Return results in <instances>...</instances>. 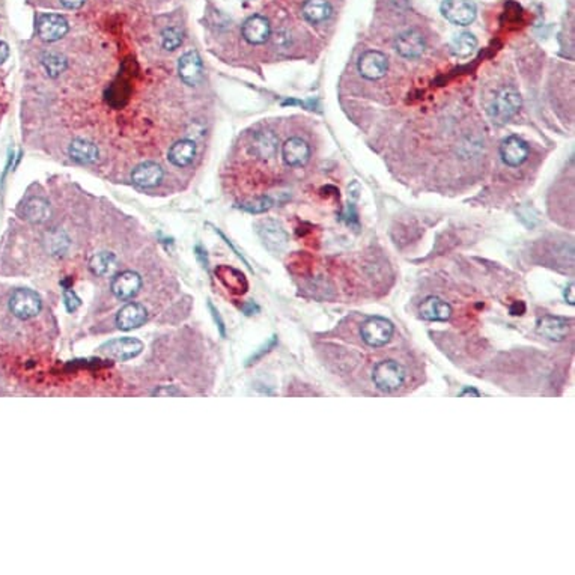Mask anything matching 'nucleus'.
<instances>
[{"label": "nucleus", "instance_id": "22", "mask_svg": "<svg viewBox=\"0 0 575 575\" xmlns=\"http://www.w3.org/2000/svg\"><path fill=\"white\" fill-rule=\"evenodd\" d=\"M303 15L312 25L324 23L332 15V5L328 0H306L303 4Z\"/></svg>", "mask_w": 575, "mask_h": 575}, {"label": "nucleus", "instance_id": "27", "mask_svg": "<svg viewBox=\"0 0 575 575\" xmlns=\"http://www.w3.org/2000/svg\"><path fill=\"white\" fill-rule=\"evenodd\" d=\"M43 67L50 77H59L67 69V60L58 53H48L43 58Z\"/></svg>", "mask_w": 575, "mask_h": 575}, {"label": "nucleus", "instance_id": "34", "mask_svg": "<svg viewBox=\"0 0 575 575\" xmlns=\"http://www.w3.org/2000/svg\"><path fill=\"white\" fill-rule=\"evenodd\" d=\"M9 56V47L4 41H0V65H2Z\"/></svg>", "mask_w": 575, "mask_h": 575}, {"label": "nucleus", "instance_id": "32", "mask_svg": "<svg viewBox=\"0 0 575 575\" xmlns=\"http://www.w3.org/2000/svg\"><path fill=\"white\" fill-rule=\"evenodd\" d=\"M210 309H211V313H212V318H214V321H215V324H217V327H219V330H220V334L222 336H224V323L222 321V318H220V315H219V312L215 311V307L212 306V304H210Z\"/></svg>", "mask_w": 575, "mask_h": 575}, {"label": "nucleus", "instance_id": "24", "mask_svg": "<svg viewBox=\"0 0 575 575\" xmlns=\"http://www.w3.org/2000/svg\"><path fill=\"white\" fill-rule=\"evenodd\" d=\"M476 48H478V39L473 34H470V32H463V34L456 35L450 43L452 55L461 58V59L470 58L475 53Z\"/></svg>", "mask_w": 575, "mask_h": 575}, {"label": "nucleus", "instance_id": "8", "mask_svg": "<svg viewBox=\"0 0 575 575\" xmlns=\"http://www.w3.org/2000/svg\"><path fill=\"white\" fill-rule=\"evenodd\" d=\"M387 58L378 50H367L360 56L357 62L358 73L367 80H378L387 73Z\"/></svg>", "mask_w": 575, "mask_h": 575}, {"label": "nucleus", "instance_id": "12", "mask_svg": "<svg viewBox=\"0 0 575 575\" xmlns=\"http://www.w3.org/2000/svg\"><path fill=\"white\" fill-rule=\"evenodd\" d=\"M279 151V139L271 131L255 133L250 142V152L253 157L262 161H270L277 156Z\"/></svg>", "mask_w": 575, "mask_h": 575}, {"label": "nucleus", "instance_id": "13", "mask_svg": "<svg viewBox=\"0 0 575 575\" xmlns=\"http://www.w3.org/2000/svg\"><path fill=\"white\" fill-rule=\"evenodd\" d=\"M243 36L248 43L253 46L264 44L266 39L271 35V26L270 22L262 15H252L245 20L243 25Z\"/></svg>", "mask_w": 575, "mask_h": 575}, {"label": "nucleus", "instance_id": "16", "mask_svg": "<svg viewBox=\"0 0 575 575\" xmlns=\"http://www.w3.org/2000/svg\"><path fill=\"white\" fill-rule=\"evenodd\" d=\"M142 286L140 276L135 271H122L111 282V292L119 300H131Z\"/></svg>", "mask_w": 575, "mask_h": 575}, {"label": "nucleus", "instance_id": "5", "mask_svg": "<svg viewBox=\"0 0 575 575\" xmlns=\"http://www.w3.org/2000/svg\"><path fill=\"white\" fill-rule=\"evenodd\" d=\"M143 350V344L136 337H119L106 342L100 346L98 353L110 360L127 362L130 358L137 357Z\"/></svg>", "mask_w": 575, "mask_h": 575}, {"label": "nucleus", "instance_id": "25", "mask_svg": "<svg viewBox=\"0 0 575 575\" xmlns=\"http://www.w3.org/2000/svg\"><path fill=\"white\" fill-rule=\"evenodd\" d=\"M50 215V205L46 199L32 198L23 207V217L32 223H43Z\"/></svg>", "mask_w": 575, "mask_h": 575}, {"label": "nucleus", "instance_id": "26", "mask_svg": "<svg viewBox=\"0 0 575 575\" xmlns=\"http://www.w3.org/2000/svg\"><path fill=\"white\" fill-rule=\"evenodd\" d=\"M90 270L97 276H107L110 274L116 266V256L110 252H101L97 253L94 258L90 259Z\"/></svg>", "mask_w": 575, "mask_h": 575}, {"label": "nucleus", "instance_id": "1", "mask_svg": "<svg viewBox=\"0 0 575 575\" xmlns=\"http://www.w3.org/2000/svg\"><path fill=\"white\" fill-rule=\"evenodd\" d=\"M521 95L520 92L513 88H503L499 94L492 100L488 109V115L491 121L497 126H503L513 118L521 109Z\"/></svg>", "mask_w": 575, "mask_h": 575}, {"label": "nucleus", "instance_id": "2", "mask_svg": "<svg viewBox=\"0 0 575 575\" xmlns=\"http://www.w3.org/2000/svg\"><path fill=\"white\" fill-rule=\"evenodd\" d=\"M407 372L404 366L396 360H383L374 366L372 381L381 392H396L405 383Z\"/></svg>", "mask_w": 575, "mask_h": 575}, {"label": "nucleus", "instance_id": "29", "mask_svg": "<svg viewBox=\"0 0 575 575\" xmlns=\"http://www.w3.org/2000/svg\"><path fill=\"white\" fill-rule=\"evenodd\" d=\"M271 205H273V202H271L270 198L262 196V198H259V199H255V201L250 202V203L243 205V210L249 211V212L258 214V212H264V211H266L269 208H271Z\"/></svg>", "mask_w": 575, "mask_h": 575}, {"label": "nucleus", "instance_id": "9", "mask_svg": "<svg viewBox=\"0 0 575 575\" xmlns=\"http://www.w3.org/2000/svg\"><path fill=\"white\" fill-rule=\"evenodd\" d=\"M500 156L508 166L518 168L529 157V145L518 136H509L501 142Z\"/></svg>", "mask_w": 575, "mask_h": 575}, {"label": "nucleus", "instance_id": "20", "mask_svg": "<svg viewBox=\"0 0 575 575\" xmlns=\"http://www.w3.org/2000/svg\"><path fill=\"white\" fill-rule=\"evenodd\" d=\"M452 315V307L438 297H428L420 304V316L426 321H447Z\"/></svg>", "mask_w": 575, "mask_h": 575}, {"label": "nucleus", "instance_id": "10", "mask_svg": "<svg viewBox=\"0 0 575 575\" xmlns=\"http://www.w3.org/2000/svg\"><path fill=\"white\" fill-rule=\"evenodd\" d=\"M68 29V22L59 14H43L38 18V34L48 43L64 38Z\"/></svg>", "mask_w": 575, "mask_h": 575}, {"label": "nucleus", "instance_id": "21", "mask_svg": "<svg viewBox=\"0 0 575 575\" xmlns=\"http://www.w3.org/2000/svg\"><path fill=\"white\" fill-rule=\"evenodd\" d=\"M196 157V145L191 140H180L169 149V161L173 166L186 168Z\"/></svg>", "mask_w": 575, "mask_h": 575}, {"label": "nucleus", "instance_id": "7", "mask_svg": "<svg viewBox=\"0 0 575 575\" xmlns=\"http://www.w3.org/2000/svg\"><path fill=\"white\" fill-rule=\"evenodd\" d=\"M256 228H258L259 238L262 240L264 245L270 252L279 253L286 248L288 234L285 232V229L282 228L280 223L266 219V220L259 222Z\"/></svg>", "mask_w": 575, "mask_h": 575}, {"label": "nucleus", "instance_id": "3", "mask_svg": "<svg viewBox=\"0 0 575 575\" xmlns=\"http://www.w3.org/2000/svg\"><path fill=\"white\" fill-rule=\"evenodd\" d=\"M41 309H43L41 297L35 291L27 290V288H18L9 297V311L18 320L26 321L30 318H35Z\"/></svg>", "mask_w": 575, "mask_h": 575}, {"label": "nucleus", "instance_id": "19", "mask_svg": "<svg viewBox=\"0 0 575 575\" xmlns=\"http://www.w3.org/2000/svg\"><path fill=\"white\" fill-rule=\"evenodd\" d=\"M161 178H163V169L158 166L157 163H152V161L139 164V166L131 173L133 182L143 189L157 186V184L161 181Z\"/></svg>", "mask_w": 575, "mask_h": 575}, {"label": "nucleus", "instance_id": "14", "mask_svg": "<svg viewBox=\"0 0 575 575\" xmlns=\"http://www.w3.org/2000/svg\"><path fill=\"white\" fill-rule=\"evenodd\" d=\"M285 163L291 168H302L311 158V148L300 137H291L285 142L282 148Z\"/></svg>", "mask_w": 575, "mask_h": 575}, {"label": "nucleus", "instance_id": "15", "mask_svg": "<svg viewBox=\"0 0 575 575\" xmlns=\"http://www.w3.org/2000/svg\"><path fill=\"white\" fill-rule=\"evenodd\" d=\"M178 73L181 80L189 86H196L202 81L203 68L202 60L196 51H189L180 59Z\"/></svg>", "mask_w": 575, "mask_h": 575}, {"label": "nucleus", "instance_id": "35", "mask_svg": "<svg viewBox=\"0 0 575 575\" xmlns=\"http://www.w3.org/2000/svg\"><path fill=\"white\" fill-rule=\"evenodd\" d=\"M564 297H567V302L569 303V304H574V283H569V286H568V290L564 291Z\"/></svg>", "mask_w": 575, "mask_h": 575}, {"label": "nucleus", "instance_id": "28", "mask_svg": "<svg viewBox=\"0 0 575 575\" xmlns=\"http://www.w3.org/2000/svg\"><path fill=\"white\" fill-rule=\"evenodd\" d=\"M161 43L166 50H177L182 44V32L178 27H169L161 34Z\"/></svg>", "mask_w": 575, "mask_h": 575}, {"label": "nucleus", "instance_id": "6", "mask_svg": "<svg viewBox=\"0 0 575 575\" xmlns=\"http://www.w3.org/2000/svg\"><path fill=\"white\" fill-rule=\"evenodd\" d=\"M441 14L456 26H468L476 18V5L470 0H443Z\"/></svg>", "mask_w": 575, "mask_h": 575}, {"label": "nucleus", "instance_id": "11", "mask_svg": "<svg viewBox=\"0 0 575 575\" xmlns=\"http://www.w3.org/2000/svg\"><path fill=\"white\" fill-rule=\"evenodd\" d=\"M398 53L405 59H416L425 51V38L416 29H408L396 38Z\"/></svg>", "mask_w": 575, "mask_h": 575}, {"label": "nucleus", "instance_id": "18", "mask_svg": "<svg viewBox=\"0 0 575 575\" xmlns=\"http://www.w3.org/2000/svg\"><path fill=\"white\" fill-rule=\"evenodd\" d=\"M147 318L148 312L145 306L139 303H130L119 311L116 316V324L121 330H133V328H137L142 324H145Z\"/></svg>", "mask_w": 575, "mask_h": 575}, {"label": "nucleus", "instance_id": "36", "mask_svg": "<svg viewBox=\"0 0 575 575\" xmlns=\"http://www.w3.org/2000/svg\"><path fill=\"white\" fill-rule=\"evenodd\" d=\"M259 311V307L256 306L255 303H249L248 306L244 307V312H245V315H252L253 312H258Z\"/></svg>", "mask_w": 575, "mask_h": 575}, {"label": "nucleus", "instance_id": "4", "mask_svg": "<svg viewBox=\"0 0 575 575\" xmlns=\"http://www.w3.org/2000/svg\"><path fill=\"white\" fill-rule=\"evenodd\" d=\"M393 333H395L393 324L381 316L367 318V320L360 327V334H362L363 342L372 348H381L386 344H388Z\"/></svg>", "mask_w": 575, "mask_h": 575}, {"label": "nucleus", "instance_id": "23", "mask_svg": "<svg viewBox=\"0 0 575 575\" xmlns=\"http://www.w3.org/2000/svg\"><path fill=\"white\" fill-rule=\"evenodd\" d=\"M98 148L88 140L77 139L69 145V157L81 164L95 163L98 160Z\"/></svg>", "mask_w": 575, "mask_h": 575}, {"label": "nucleus", "instance_id": "17", "mask_svg": "<svg viewBox=\"0 0 575 575\" xmlns=\"http://www.w3.org/2000/svg\"><path fill=\"white\" fill-rule=\"evenodd\" d=\"M538 333L550 341L560 342L569 333V324L562 316L546 315L538 321Z\"/></svg>", "mask_w": 575, "mask_h": 575}, {"label": "nucleus", "instance_id": "31", "mask_svg": "<svg viewBox=\"0 0 575 575\" xmlns=\"http://www.w3.org/2000/svg\"><path fill=\"white\" fill-rule=\"evenodd\" d=\"M276 344H277V339H276V336H273L269 342H266L265 345H262V346L259 348L258 353H255V356H252V357L249 358V360H248V366L252 365V363H256V360H259V358H261L264 354L269 353Z\"/></svg>", "mask_w": 575, "mask_h": 575}, {"label": "nucleus", "instance_id": "33", "mask_svg": "<svg viewBox=\"0 0 575 575\" xmlns=\"http://www.w3.org/2000/svg\"><path fill=\"white\" fill-rule=\"evenodd\" d=\"M85 2H86V0H60V4H62L68 9H77L80 6H83Z\"/></svg>", "mask_w": 575, "mask_h": 575}, {"label": "nucleus", "instance_id": "30", "mask_svg": "<svg viewBox=\"0 0 575 575\" xmlns=\"http://www.w3.org/2000/svg\"><path fill=\"white\" fill-rule=\"evenodd\" d=\"M64 302H65L68 312H76L79 309V306H80V299L71 290H65Z\"/></svg>", "mask_w": 575, "mask_h": 575}]
</instances>
